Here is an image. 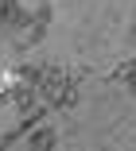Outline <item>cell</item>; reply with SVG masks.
<instances>
[{
	"label": "cell",
	"mask_w": 136,
	"mask_h": 151,
	"mask_svg": "<svg viewBox=\"0 0 136 151\" xmlns=\"http://www.w3.org/2000/svg\"><path fill=\"white\" fill-rule=\"evenodd\" d=\"M128 47H132V50H136V23H132V27H128Z\"/></svg>",
	"instance_id": "obj_3"
},
{
	"label": "cell",
	"mask_w": 136,
	"mask_h": 151,
	"mask_svg": "<svg viewBox=\"0 0 136 151\" xmlns=\"http://www.w3.org/2000/svg\"><path fill=\"white\" fill-rule=\"evenodd\" d=\"M23 143H27V147H55V143H58V128H55V124H31Z\"/></svg>",
	"instance_id": "obj_1"
},
{
	"label": "cell",
	"mask_w": 136,
	"mask_h": 151,
	"mask_svg": "<svg viewBox=\"0 0 136 151\" xmlns=\"http://www.w3.org/2000/svg\"><path fill=\"white\" fill-rule=\"evenodd\" d=\"M12 74H16V81H27V85H39V78H43V70L31 66V62H20Z\"/></svg>",
	"instance_id": "obj_2"
}]
</instances>
